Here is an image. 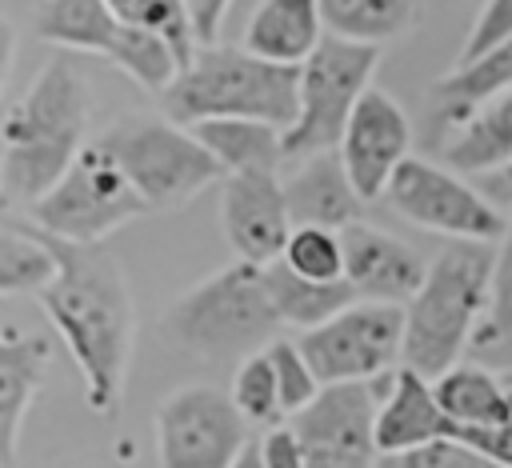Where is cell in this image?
Returning a JSON list of instances; mask_svg holds the SVG:
<instances>
[{
	"label": "cell",
	"mask_w": 512,
	"mask_h": 468,
	"mask_svg": "<svg viewBox=\"0 0 512 468\" xmlns=\"http://www.w3.org/2000/svg\"><path fill=\"white\" fill-rule=\"evenodd\" d=\"M160 468H236L248 452V420L228 392L184 384L168 392L152 416Z\"/></svg>",
	"instance_id": "8fae6325"
},
{
	"label": "cell",
	"mask_w": 512,
	"mask_h": 468,
	"mask_svg": "<svg viewBox=\"0 0 512 468\" xmlns=\"http://www.w3.org/2000/svg\"><path fill=\"white\" fill-rule=\"evenodd\" d=\"M56 276V252L52 244L32 232H0V296H24L44 292Z\"/></svg>",
	"instance_id": "83f0119b"
},
{
	"label": "cell",
	"mask_w": 512,
	"mask_h": 468,
	"mask_svg": "<svg viewBox=\"0 0 512 468\" xmlns=\"http://www.w3.org/2000/svg\"><path fill=\"white\" fill-rule=\"evenodd\" d=\"M284 196H288V216H292V228L300 224H312V228H332V232H344L348 224L360 220V192L352 188L348 180V168L340 160V152H316V156H304L292 176L284 180Z\"/></svg>",
	"instance_id": "ac0fdd59"
},
{
	"label": "cell",
	"mask_w": 512,
	"mask_h": 468,
	"mask_svg": "<svg viewBox=\"0 0 512 468\" xmlns=\"http://www.w3.org/2000/svg\"><path fill=\"white\" fill-rule=\"evenodd\" d=\"M228 396H232V404L240 408V416H244L248 424H272V420L284 416L280 384H276V368H272V360H268V348L240 360Z\"/></svg>",
	"instance_id": "4dcf8cb0"
},
{
	"label": "cell",
	"mask_w": 512,
	"mask_h": 468,
	"mask_svg": "<svg viewBox=\"0 0 512 468\" xmlns=\"http://www.w3.org/2000/svg\"><path fill=\"white\" fill-rule=\"evenodd\" d=\"M384 380L328 384L304 412L288 416L292 432L300 436L308 468H376L380 464L376 412H380Z\"/></svg>",
	"instance_id": "4fadbf2b"
},
{
	"label": "cell",
	"mask_w": 512,
	"mask_h": 468,
	"mask_svg": "<svg viewBox=\"0 0 512 468\" xmlns=\"http://www.w3.org/2000/svg\"><path fill=\"white\" fill-rule=\"evenodd\" d=\"M324 36L320 0H260L244 28V48L272 64L300 68L324 44Z\"/></svg>",
	"instance_id": "ffe728a7"
},
{
	"label": "cell",
	"mask_w": 512,
	"mask_h": 468,
	"mask_svg": "<svg viewBox=\"0 0 512 468\" xmlns=\"http://www.w3.org/2000/svg\"><path fill=\"white\" fill-rule=\"evenodd\" d=\"M268 360L276 368V384H280V404H284V416H296L304 412L316 396H320V380L312 372V364L304 360L300 344L296 340H272L268 344Z\"/></svg>",
	"instance_id": "1f68e13d"
},
{
	"label": "cell",
	"mask_w": 512,
	"mask_h": 468,
	"mask_svg": "<svg viewBox=\"0 0 512 468\" xmlns=\"http://www.w3.org/2000/svg\"><path fill=\"white\" fill-rule=\"evenodd\" d=\"M492 244L452 240L428 264L420 292L404 304V364L436 380L468 356L492 288Z\"/></svg>",
	"instance_id": "3957f363"
},
{
	"label": "cell",
	"mask_w": 512,
	"mask_h": 468,
	"mask_svg": "<svg viewBox=\"0 0 512 468\" xmlns=\"http://www.w3.org/2000/svg\"><path fill=\"white\" fill-rule=\"evenodd\" d=\"M344 240V280L352 284L356 300H376V304H408L424 276L428 264L420 252H412L404 240L356 220L340 232Z\"/></svg>",
	"instance_id": "2e32d148"
},
{
	"label": "cell",
	"mask_w": 512,
	"mask_h": 468,
	"mask_svg": "<svg viewBox=\"0 0 512 468\" xmlns=\"http://www.w3.org/2000/svg\"><path fill=\"white\" fill-rule=\"evenodd\" d=\"M32 28L44 44L60 52H92L112 60L144 92L156 96H164L180 76L176 52L160 36L124 24L104 0H40Z\"/></svg>",
	"instance_id": "ba28073f"
},
{
	"label": "cell",
	"mask_w": 512,
	"mask_h": 468,
	"mask_svg": "<svg viewBox=\"0 0 512 468\" xmlns=\"http://www.w3.org/2000/svg\"><path fill=\"white\" fill-rule=\"evenodd\" d=\"M12 56H16V28H12V20L0 12V92H4V84H8Z\"/></svg>",
	"instance_id": "74e56055"
},
{
	"label": "cell",
	"mask_w": 512,
	"mask_h": 468,
	"mask_svg": "<svg viewBox=\"0 0 512 468\" xmlns=\"http://www.w3.org/2000/svg\"><path fill=\"white\" fill-rule=\"evenodd\" d=\"M192 136L212 152V160L224 168V176H248V172H280L284 156V128L264 120H200L192 124Z\"/></svg>",
	"instance_id": "44dd1931"
},
{
	"label": "cell",
	"mask_w": 512,
	"mask_h": 468,
	"mask_svg": "<svg viewBox=\"0 0 512 468\" xmlns=\"http://www.w3.org/2000/svg\"><path fill=\"white\" fill-rule=\"evenodd\" d=\"M44 240L56 252V276L40 292V308L84 376L88 408L96 416H116L136 336V308L124 268L104 244Z\"/></svg>",
	"instance_id": "6da1fadb"
},
{
	"label": "cell",
	"mask_w": 512,
	"mask_h": 468,
	"mask_svg": "<svg viewBox=\"0 0 512 468\" xmlns=\"http://www.w3.org/2000/svg\"><path fill=\"white\" fill-rule=\"evenodd\" d=\"M504 388H508V396H512V372H504Z\"/></svg>",
	"instance_id": "ab89813d"
},
{
	"label": "cell",
	"mask_w": 512,
	"mask_h": 468,
	"mask_svg": "<svg viewBox=\"0 0 512 468\" xmlns=\"http://www.w3.org/2000/svg\"><path fill=\"white\" fill-rule=\"evenodd\" d=\"M144 212V196L100 144L84 148L72 168L40 200L28 204L32 228L68 244H100Z\"/></svg>",
	"instance_id": "52a82bcc"
},
{
	"label": "cell",
	"mask_w": 512,
	"mask_h": 468,
	"mask_svg": "<svg viewBox=\"0 0 512 468\" xmlns=\"http://www.w3.org/2000/svg\"><path fill=\"white\" fill-rule=\"evenodd\" d=\"M228 8H232V0H188L196 44H216V36H220V24H224Z\"/></svg>",
	"instance_id": "8d00e7d4"
},
{
	"label": "cell",
	"mask_w": 512,
	"mask_h": 468,
	"mask_svg": "<svg viewBox=\"0 0 512 468\" xmlns=\"http://www.w3.org/2000/svg\"><path fill=\"white\" fill-rule=\"evenodd\" d=\"M512 36V0H484V8L476 12L464 44H460V56H456V68L488 56L496 44H504Z\"/></svg>",
	"instance_id": "836d02e7"
},
{
	"label": "cell",
	"mask_w": 512,
	"mask_h": 468,
	"mask_svg": "<svg viewBox=\"0 0 512 468\" xmlns=\"http://www.w3.org/2000/svg\"><path fill=\"white\" fill-rule=\"evenodd\" d=\"M376 64H380V48L324 36V44L300 64V112L296 124L284 132L288 160L340 148V136L360 96L372 88Z\"/></svg>",
	"instance_id": "9c48e42d"
},
{
	"label": "cell",
	"mask_w": 512,
	"mask_h": 468,
	"mask_svg": "<svg viewBox=\"0 0 512 468\" xmlns=\"http://www.w3.org/2000/svg\"><path fill=\"white\" fill-rule=\"evenodd\" d=\"M124 24L132 28H144L152 36H160L176 60H180V72L192 64L196 56V32H192V12H188V0H104Z\"/></svg>",
	"instance_id": "f1b7e54d"
},
{
	"label": "cell",
	"mask_w": 512,
	"mask_h": 468,
	"mask_svg": "<svg viewBox=\"0 0 512 468\" xmlns=\"http://www.w3.org/2000/svg\"><path fill=\"white\" fill-rule=\"evenodd\" d=\"M236 468H260V456H256V444H248V452L240 456V464Z\"/></svg>",
	"instance_id": "f35d334b"
},
{
	"label": "cell",
	"mask_w": 512,
	"mask_h": 468,
	"mask_svg": "<svg viewBox=\"0 0 512 468\" xmlns=\"http://www.w3.org/2000/svg\"><path fill=\"white\" fill-rule=\"evenodd\" d=\"M96 144L124 168L132 188L144 196L148 212H176L224 176V168L192 136V128L168 116H120Z\"/></svg>",
	"instance_id": "8992f818"
},
{
	"label": "cell",
	"mask_w": 512,
	"mask_h": 468,
	"mask_svg": "<svg viewBox=\"0 0 512 468\" xmlns=\"http://www.w3.org/2000/svg\"><path fill=\"white\" fill-rule=\"evenodd\" d=\"M452 436H456V428L436 400V384L428 376H420L416 368L400 364L384 380V392H380V412H376L380 456L412 452V448L452 440Z\"/></svg>",
	"instance_id": "e0dca14e"
},
{
	"label": "cell",
	"mask_w": 512,
	"mask_h": 468,
	"mask_svg": "<svg viewBox=\"0 0 512 468\" xmlns=\"http://www.w3.org/2000/svg\"><path fill=\"white\" fill-rule=\"evenodd\" d=\"M264 284H268V296L280 312L284 324L308 332V328H320L324 320H332L336 312H344L348 304H356V292L348 280H336V284H320V280H308V276H296L292 268H284L280 260L264 268Z\"/></svg>",
	"instance_id": "4316f807"
},
{
	"label": "cell",
	"mask_w": 512,
	"mask_h": 468,
	"mask_svg": "<svg viewBox=\"0 0 512 468\" xmlns=\"http://www.w3.org/2000/svg\"><path fill=\"white\" fill-rule=\"evenodd\" d=\"M220 228H224L236 260L256 264V268L276 264L292 236V216H288V196H284L280 172L224 176Z\"/></svg>",
	"instance_id": "9a60e30c"
},
{
	"label": "cell",
	"mask_w": 512,
	"mask_h": 468,
	"mask_svg": "<svg viewBox=\"0 0 512 468\" xmlns=\"http://www.w3.org/2000/svg\"><path fill=\"white\" fill-rule=\"evenodd\" d=\"M468 360L484 364L492 372H512V212L508 228L496 244L492 260V288H488V308L480 316V328L468 344Z\"/></svg>",
	"instance_id": "484cf974"
},
{
	"label": "cell",
	"mask_w": 512,
	"mask_h": 468,
	"mask_svg": "<svg viewBox=\"0 0 512 468\" xmlns=\"http://www.w3.org/2000/svg\"><path fill=\"white\" fill-rule=\"evenodd\" d=\"M320 16L328 36L380 48L412 32L420 16V0H320Z\"/></svg>",
	"instance_id": "d4e9b609"
},
{
	"label": "cell",
	"mask_w": 512,
	"mask_h": 468,
	"mask_svg": "<svg viewBox=\"0 0 512 468\" xmlns=\"http://www.w3.org/2000/svg\"><path fill=\"white\" fill-rule=\"evenodd\" d=\"M280 328L284 320L268 296L264 268L244 264V260L200 280L164 316V332L180 348L196 356H212V360L220 356L244 360L252 352H264L260 344H272Z\"/></svg>",
	"instance_id": "5b68a950"
},
{
	"label": "cell",
	"mask_w": 512,
	"mask_h": 468,
	"mask_svg": "<svg viewBox=\"0 0 512 468\" xmlns=\"http://www.w3.org/2000/svg\"><path fill=\"white\" fill-rule=\"evenodd\" d=\"M384 196L404 220H412L424 232H440L448 240L500 244L508 228V216L500 212V204L488 200L484 188H472L468 180H460V172L420 156H408L400 164Z\"/></svg>",
	"instance_id": "7c38bea8"
},
{
	"label": "cell",
	"mask_w": 512,
	"mask_h": 468,
	"mask_svg": "<svg viewBox=\"0 0 512 468\" xmlns=\"http://www.w3.org/2000/svg\"><path fill=\"white\" fill-rule=\"evenodd\" d=\"M280 264L292 268L296 276H308V280H320V284H336V280H344V240L332 228L300 224V228H292Z\"/></svg>",
	"instance_id": "f546056e"
},
{
	"label": "cell",
	"mask_w": 512,
	"mask_h": 468,
	"mask_svg": "<svg viewBox=\"0 0 512 468\" xmlns=\"http://www.w3.org/2000/svg\"><path fill=\"white\" fill-rule=\"evenodd\" d=\"M376 468H504V464L488 460L484 452L468 448L464 440H436V444H424L412 452L380 456Z\"/></svg>",
	"instance_id": "d6a6232c"
},
{
	"label": "cell",
	"mask_w": 512,
	"mask_h": 468,
	"mask_svg": "<svg viewBox=\"0 0 512 468\" xmlns=\"http://www.w3.org/2000/svg\"><path fill=\"white\" fill-rule=\"evenodd\" d=\"M508 208H512V204H508Z\"/></svg>",
	"instance_id": "60d3db41"
},
{
	"label": "cell",
	"mask_w": 512,
	"mask_h": 468,
	"mask_svg": "<svg viewBox=\"0 0 512 468\" xmlns=\"http://www.w3.org/2000/svg\"><path fill=\"white\" fill-rule=\"evenodd\" d=\"M256 456H260V468H308L304 448H300V436L292 432V424L268 428L256 440Z\"/></svg>",
	"instance_id": "e575fe53"
},
{
	"label": "cell",
	"mask_w": 512,
	"mask_h": 468,
	"mask_svg": "<svg viewBox=\"0 0 512 468\" xmlns=\"http://www.w3.org/2000/svg\"><path fill=\"white\" fill-rule=\"evenodd\" d=\"M452 440H464L468 448L484 452L488 460H496V464L512 468V420H508V424H500V428H464V432H456Z\"/></svg>",
	"instance_id": "d590c367"
},
{
	"label": "cell",
	"mask_w": 512,
	"mask_h": 468,
	"mask_svg": "<svg viewBox=\"0 0 512 468\" xmlns=\"http://www.w3.org/2000/svg\"><path fill=\"white\" fill-rule=\"evenodd\" d=\"M88 80L68 52L44 60L36 80L0 120V196L40 200L84 152L88 132Z\"/></svg>",
	"instance_id": "7a4b0ae2"
},
{
	"label": "cell",
	"mask_w": 512,
	"mask_h": 468,
	"mask_svg": "<svg viewBox=\"0 0 512 468\" xmlns=\"http://www.w3.org/2000/svg\"><path fill=\"white\" fill-rule=\"evenodd\" d=\"M412 124L408 112L384 92V88H368L340 136V160L348 168L352 188L360 192V200H380L392 184V176L400 172V164L412 156Z\"/></svg>",
	"instance_id": "5bb4252c"
},
{
	"label": "cell",
	"mask_w": 512,
	"mask_h": 468,
	"mask_svg": "<svg viewBox=\"0 0 512 468\" xmlns=\"http://www.w3.org/2000/svg\"><path fill=\"white\" fill-rule=\"evenodd\" d=\"M432 384H436V400H440V408H444V416L452 420L456 432H464V428H500V424L512 420V396L504 388V376H496L484 364L460 360L456 368H448Z\"/></svg>",
	"instance_id": "7402d4cb"
},
{
	"label": "cell",
	"mask_w": 512,
	"mask_h": 468,
	"mask_svg": "<svg viewBox=\"0 0 512 468\" xmlns=\"http://www.w3.org/2000/svg\"><path fill=\"white\" fill-rule=\"evenodd\" d=\"M512 88V36L504 44H496L488 56L464 64V68H452L448 76H440L432 84V104L440 112V120L452 128H460L476 108H484L492 96L508 92Z\"/></svg>",
	"instance_id": "cb8c5ba5"
},
{
	"label": "cell",
	"mask_w": 512,
	"mask_h": 468,
	"mask_svg": "<svg viewBox=\"0 0 512 468\" xmlns=\"http://www.w3.org/2000/svg\"><path fill=\"white\" fill-rule=\"evenodd\" d=\"M52 344L44 336L0 328V464L12 468L20 452V424L44 384Z\"/></svg>",
	"instance_id": "d6986e66"
},
{
	"label": "cell",
	"mask_w": 512,
	"mask_h": 468,
	"mask_svg": "<svg viewBox=\"0 0 512 468\" xmlns=\"http://www.w3.org/2000/svg\"><path fill=\"white\" fill-rule=\"evenodd\" d=\"M444 160L452 172L488 176L512 160V88L476 108L444 140Z\"/></svg>",
	"instance_id": "603a6c76"
},
{
	"label": "cell",
	"mask_w": 512,
	"mask_h": 468,
	"mask_svg": "<svg viewBox=\"0 0 512 468\" xmlns=\"http://www.w3.org/2000/svg\"><path fill=\"white\" fill-rule=\"evenodd\" d=\"M164 116L192 128L200 120H264L276 128H292L300 112V68L272 64L256 52L200 44L192 64L172 80V88L160 96Z\"/></svg>",
	"instance_id": "277c9868"
},
{
	"label": "cell",
	"mask_w": 512,
	"mask_h": 468,
	"mask_svg": "<svg viewBox=\"0 0 512 468\" xmlns=\"http://www.w3.org/2000/svg\"><path fill=\"white\" fill-rule=\"evenodd\" d=\"M300 352L316 380L328 384H376L404 360V308L356 300L320 328L300 332Z\"/></svg>",
	"instance_id": "30bf717a"
}]
</instances>
